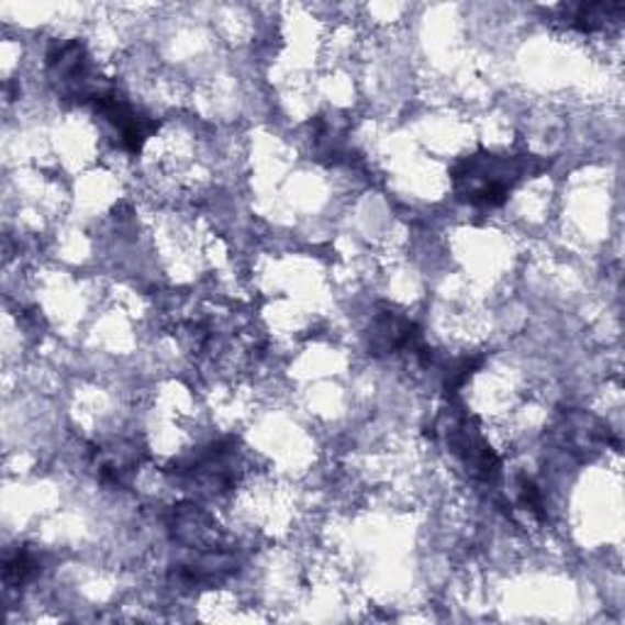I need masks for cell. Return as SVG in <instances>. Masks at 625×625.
<instances>
[{"label":"cell","mask_w":625,"mask_h":625,"mask_svg":"<svg viewBox=\"0 0 625 625\" xmlns=\"http://www.w3.org/2000/svg\"><path fill=\"white\" fill-rule=\"evenodd\" d=\"M553 10L557 13L559 23H562L565 27H572L579 32H599L623 13V5H618V3H579V5H557Z\"/></svg>","instance_id":"7a4b0ae2"},{"label":"cell","mask_w":625,"mask_h":625,"mask_svg":"<svg viewBox=\"0 0 625 625\" xmlns=\"http://www.w3.org/2000/svg\"><path fill=\"white\" fill-rule=\"evenodd\" d=\"M37 574V559L27 550H15L5 557L3 581L5 587H20Z\"/></svg>","instance_id":"3957f363"},{"label":"cell","mask_w":625,"mask_h":625,"mask_svg":"<svg viewBox=\"0 0 625 625\" xmlns=\"http://www.w3.org/2000/svg\"><path fill=\"white\" fill-rule=\"evenodd\" d=\"M537 171L531 155H489L479 152L453 169L455 193L459 201L477 208H496L528 174Z\"/></svg>","instance_id":"6da1fadb"}]
</instances>
